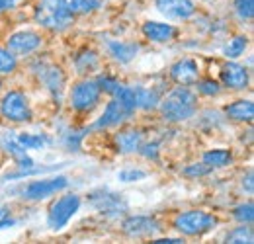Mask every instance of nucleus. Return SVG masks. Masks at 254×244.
<instances>
[{
    "label": "nucleus",
    "mask_w": 254,
    "mask_h": 244,
    "mask_svg": "<svg viewBox=\"0 0 254 244\" xmlns=\"http://www.w3.org/2000/svg\"><path fill=\"white\" fill-rule=\"evenodd\" d=\"M211 172V168L207 166V164H203V162H193V164H188L184 170H182V174L184 176H188V178H201V176H207Z\"/></svg>",
    "instance_id": "33"
},
{
    "label": "nucleus",
    "mask_w": 254,
    "mask_h": 244,
    "mask_svg": "<svg viewBox=\"0 0 254 244\" xmlns=\"http://www.w3.org/2000/svg\"><path fill=\"white\" fill-rule=\"evenodd\" d=\"M217 215L203 209H188L180 211L172 219V229L182 237H201L217 227Z\"/></svg>",
    "instance_id": "2"
},
{
    "label": "nucleus",
    "mask_w": 254,
    "mask_h": 244,
    "mask_svg": "<svg viewBox=\"0 0 254 244\" xmlns=\"http://www.w3.org/2000/svg\"><path fill=\"white\" fill-rule=\"evenodd\" d=\"M143 35L153 41V43H168L176 37L178 30L172 26V24H164V22H155V20H147L143 26H141Z\"/></svg>",
    "instance_id": "17"
},
{
    "label": "nucleus",
    "mask_w": 254,
    "mask_h": 244,
    "mask_svg": "<svg viewBox=\"0 0 254 244\" xmlns=\"http://www.w3.org/2000/svg\"><path fill=\"white\" fill-rule=\"evenodd\" d=\"M18 68V57L6 47H0V74H12Z\"/></svg>",
    "instance_id": "27"
},
{
    "label": "nucleus",
    "mask_w": 254,
    "mask_h": 244,
    "mask_svg": "<svg viewBox=\"0 0 254 244\" xmlns=\"http://www.w3.org/2000/svg\"><path fill=\"white\" fill-rule=\"evenodd\" d=\"M74 66L78 74H90L100 66V57L92 49H84L74 57Z\"/></svg>",
    "instance_id": "22"
},
{
    "label": "nucleus",
    "mask_w": 254,
    "mask_h": 244,
    "mask_svg": "<svg viewBox=\"0 0 254 244\" xmlns=\"http://www.w3.org/2000/svg\"><path fill=\"white\" fill-rule=\"evenodd\" d=\"M0 217H4V211H2V209H0Z\"/></svg>",
    "instance_id": "38"
},
{
    "label": "nucleus",
    "mask_w": 254,
    "mask_h": 244,
    "mask_svg": "<svg viewBox=\"0 0 254 244\" xmlns=\"http://www.w3.org/2000/svg\"><path fill=\"white\" fill-rule=\"evenodd\" d=\"M88 201L92 203L96 211L108 217H120L127 211V203L114 191H106V189H98L88 195Z\"/></svg>",
    "instance_id": "10"
},
{
    "label": "nucleus",
    "mask_w": 254,
    "mask_h": 244,
    "mask_svg": "<svg viewBox=\"0 0 254 244\" xmlns=\"http://www.w3.org/2000/svg\"><path fill=\"white\" fill-rule=\"evenodd\" d=\"M133 90H135V102H137V108L139 110L149 112V110H155L160 104V96L157 94V90L153 86L151 88H147V86H135Z\"/></svg>",
    "instance_id": "20"
},
{
    "label": "nucleus",
    "mask_w": 254,
    "mask_h": 244,
    "mask_svg": "<svg viewBox=\"0 0 254 244\" xmlns=\"http://www.w3.org/2000/svg\"><path fill=\"white\" fill-rule=\"evenodd\" d=\"M16 221L14 219H8V217H0V231L2 229H8V227H14Z\"/></svg>",
    "instance_id": "37"
},
{
    "label": "nucleus",
    "mask_w": 254,
    "mask_h": 244,
    "mask_svg": "<svg viewBox=\"0 0 254 244\" xmlns=\"http://www.w3.org/2000/svg\"><path fill=\"white\" fill-rule=\"evenodd\" d=\"M247 47H249V35L239 33V35H233V37L229 39V43H227L225 49H223V55H225L227 59H239V57L245 55Z\"/></svg>",
    "instance_id": "23"
},
{
    "label": "nucleus",
    "mask_w": 254,
    "mask_h": 244,
    "mask_svg": "<svg viewBox=\"0 0 254 244\" xmlns=\"http://www.w3.org/2000/svg\"><path fill=\"white\" fill-rule=\"evenodd\" d=\"M219 74H221L223 86L229 88V90H245V88H249V82H251L249 68L245 64L237 62L235 59L223 62Z\"/></svg>",
    "instance_id": "12"
},
{
    "label": "nucleus",
    "mask_w": 254,
    "mask_h": 244,
    "mask_svg": "<svg viewBox=\"0 0 254 244\" xmlns=\"http://www.w3.org/2000/svg\"><path fill=\"white\" fill-rule=\"evenodd\" d=\"M68 185L66 176H53V178H45V180H33L24 189H22V197L28 201H41L45 197H51L59 191H63Z\"/></svg>",
    "instance_id": "7"
},
{
    "label": "nucleus",
    "mask_w": 254,
    "mask_h": 244,
    "mask_svg": "<svg viewBox=\"0 0 254 244\" xmlns=\"http://www.w3.org/2000/svg\"><path fill=\"white\" fill-rule=\"evenodd\" d=\"M96 82H98V86H100V90L106 92V94H110V96H116L120 88L124 86L118 78H114V76H110V74H100L98 78H96Z\"/></svg>",
    "instance_id": "28"
},
{
    "label": "nucleus",
    "mask_w": 254,
    "mask_h": 244,
    "mask_svg": "<svg viewBox=\"0 0 254 244\" xmlns=\"http://www.w3.org/2000/svg\"><path fill=\"white\" fill-rule=\"evenodd\" d=\"M0 116L10 123L32 122V106L22 90H10L0 100Z\"/></svg>",
    "instance_id": "5"
},
{
    "label": "nucleus",
    "mask_w": 254,
    "mask_h": 244,
    "mask_svg": "<svg viewBox=\"0 0 254 244\" xmlns=\"http://www.w3.org/2000/svg\"><path fill=\"white\" fill-rule=\"evenodd\" d=\"M253 170H249L247 172V176H243V187L247 189V193H251L253 195L254 193V182H253Z\"/></svg>",
    "instance_id": "34"
},
{
    "label": "nucleus",
    "mask_w": 254,
    "mask_h": 244,
    "mask_svg": "<svg viewBox=\"0 0 254 244\" xmlns=\"http://www.w3.org/2000/svg\"><path fill=\"white\" fill-rule=\"evenodd\" d=\"M199 76H201V68L197 61L190 57H184L170 66V78L178 86H193L199 80Z\"/></svg>",
    "instance_id": "13"
},
{
    "label": "nucleus",
    "mask_w": 254,
    "mask_h": 244,
    "mask_svg": "<svg viewBox=\"0 0 254 244\" xmlns=\"http://www.w3.org/2000/svg\"><path fill=\"white\" fill-rule=\"evenodd\" d=\"M37 78L53 98L59 100L63 96L64 86H66V74H64L63 66L53 64V62H47V64L43 62L41 68L37 70Z\"/></svg>",
    "instance_id": "11"
},
{
    "label": "nucleus",
    "mask_w": 254,
    "mask_h": 244,
    "mask_svg": "<svg viewBox=\"0 0 254 244\" xmlns=\"http://www.w3.org/2000/svg\"><path fill=\"white\" fill-rule=\"evenodd\" d=\"M147 176H149V172L141 170V168H126V170L118 172V178L122 182H139V180H145Z\"/></svg>",
    "instance_id": "32"
},
{
    "label": "nucleus",
    "mask_w": 254,
    "mask_h": 244,
    "mask_svg": "<svg viewBox=\"0 0 254 244\" xmlns=\"http://www.w3.org/2000/svg\"><path fill=\"white\" fill-rule=\"evenodd\" d=\"M16 137L24 149H33V151H41L51 143V137H47L45 133H18Z\"/></svg>",
    "instance_id": "25"
},
{
    "label": "nucleus",
    "mask_w": 254,
    "mask_h": 244,
    "mask_svg": "<svg viewBox=\"0 0 254 244\" xmlns=\"http://www.w3.org/2000/svg\"><path fill=\"white\" fill-rule=\"evenodd\" d=\"M197 92L201 96H207V98H213L221 92V84L215 80V78H203V80H197Z\"/></svg>",
    "instance_id": "30"
},
{
    "label": "nucleus",
    "mask_w": 254,
    "mask_h": 244,
    "mask_svg": "<svg viewBox=\"0 0 254 244\" xmlns=\"http://www.w3.org/2000/svg\"><path fill=\"white\" fill-rule=\"evenodd\" d=\"M80 203H82V199L78 193H64L61 197H57L47 211V227L51 231L64 229L68 225V221L78 213Z\"/></svg>",
    "instance_id": "4"
},
{
    "label": "nucleus",
    "mask_w": 254,
    "mask_h": 244,
    "mask_svg": "<svg viewBox=\"0 0 254 244\" xmlns=\"http://www.w3.org/2000/svg\"><path fill=\"white\" fill-rule=\"evenodd\" d=\"M225 116H227V120H231V122L251 123L254 118L253 100H249V98H241V100L231 102L229 106H225Z\"/></svg>",
    "instance_id": "18"
},
{
    "label": "nucleus",
    "mask_w": 254,
    "mask_h": 244,
    "mask_svg": "<svg viewBox=\"0 0 254 244\" xmlns=\"http://www.w3.org/2000/svg\"><path fill=\"white\" fill-rule=\"evenodd\" d=\"M155 8L170 20H190L195 14L193 0H155Z\"/></svg>",
    "instance_id": "14"
},
{
    "label": "nucleus",
    "mask_w": 254,
    "mask_h": 244,
    "mask_svg": "<svg viewBox=\"0 0 254 244\" xmlns=\"http://www.w3.org/2000/svg\"><path fill=\"white\" fill-rule=\"evenodd\" d=\"M102 90L94 78H82L72 84L68 92V106L78 114H90L100 104Z\"/></svg>",
    "instance_id": "3"
},
{
    "label": "nucleus",
    "mask_w": 254,
    "mask_h": 244,
    "mask_svg": "<svg viewBox=\"0 0 254 244\" xmlns=\"http://www.w3.org/2000/svg\"><path fill=\"white\" fill-rule=\"evenodd\" d=\"M155 244H184V239H170V237H166V239H157Z\"/></svg>",
    "instance_id": "36"
},
{
    "label": "nucleus",
    "mask_w": 254,
    "mask_h": 244,
    "mask_svg": "<svg viewBox=\"0 0 254 244\" xmlns=\"http://www.w3.org/2000/svg\"><path fill=\"white\" fill-rule=\"evenodd\" d=\"M233 217H235L239 223H243V225H253V221H254L253 203H251V201H247V203L237 205V207L233 209Z\"/></svg>",
    "instance_id": "29"
},
{
    "label": "nucleus",
    "mask_w": 254,
    "mask_h": 244,
    "mask_svg": "<svg viewBox=\"0 0 254 244\" xmlns=\"http://www.w3.org/2000/svg\"><path fill=\"white\" fill-rule=\"evenodd\" d=\"M235 12L241 20H253L254 18V0H235Z\"/></svg>",
    "instance_id": "31"
},
{
    "label": "nucleus",
    "mask_w": 254,
    "mask_h": 244,
    "mask_svg": "<svg viewBox=\"0 0 254 244\" xmlns=\"http://www.w3.org/2000/svg\"><path fill=\"white\" fill-rule=\"evenodd\" d=\"M18 2H20V0H0V12H6V10H10V8H14Z\"/></svg>",
    "instance_id": "35"
},
{
    "label": "nucleus",
    "mask_w": 254,
    "mask_h": 244,
    "mask_svg": "<svg viewBox=\"0 0 254 244\" xmlns=\"http://www.w3.org/2000/svg\"><path fill=\"white\" fill-rule=\"evenodd\" d=\"M201 162L207 164L211 170L225 168V166H231V164H233V153L227 151V149H211V151L203 153Z\"/></svg>",
    "instance_id": "21"
},
{
    "label": "nucleus",
    "mask_w": 254,
    "mask_h": 244,
    "mask_svg": "<svg viewBox=\"0 0 254 244\" xmlns=\"http://www.w3.org/2000/svg\"><path fill=\"white\" fill-rule=\"evenodd\" d=\"M143 141H145V133L135 127H124L114 135V145L122 154L139 153Z\"/></svg>",
    "instance_id": "16"
},
{
    "label": "nucleus",
    "mask_w": 254,
    "mask_h": 244,
    "mask_svg": "<svg viewBox=\"0 0 254 244\" xmlns=\"http://www.w3.org/2000/svg\"><path fill=\"white\" fill-rule=\"evenodd\" d=\"M159 106L164 122H188L197 112V96L190 90V86H176L160 100Z\"/></svg>",
    "instance_id": "1"
},
{
    "label": "nucleus",
    "mask_w": 254,
    "mask_h": 244,
    "mask_svg": "<svg viewBox=\"0 0 254 244\" xmlns=\"http://www.w3.org/2000/svg\"><path fill=\"white\" fill-rule=\"evenodd\" d=\"M122 231L131 239H145L160 233L162 227L151 215H129L122 221Z\"/></svg>",
    "instance_id": "9"
},
{
    "label": "nucleus",
    "mask_w": 254,
    "mask_h": 244,
    "mask_svg": "<svg viewBox=\"0 0 254 244\" xmlns=\"http://www.w3.org/2000/svg\"><path fill=\"white\" fill-rule=\"evenodd\" d=\"M139 49H141V45L135 41H108V53L122 64L133 61L137 57Z\"/></svg>",
    "instance_id": "19"
},
{
    "label": "nucleus",
    "mask_w": 254,
    "mask_h": 244,
    "mask_svg": "<svg viewBox=\"0 0 254 244\" xmlns=\"http://www.w3.org/2000/svg\"><path fill=\"white\" fill-rule=\"evenodd\" d=\"M43 45V35L33 30H22L6 39V49L16 57H26L35 53Z\"/></svg>",
    "instance_id": "8"
},
{
    "label": "nucleus",
    "mask_w": 254,
    "mask_h": 244,
    "mask_svg": "<svg viewBox=\"0 0 254 244\" xmlns=\"http://www.w3.org/2000/svg\"><path fill=\"white\" fill-rule=\"evenodd\" d=\"M0 88H2V80H0Z\"/></svg>",
    "instance_id": "39"
},
{
    "label": "nucleus",
    "mask_w": 254,
    "mask_h": 244,
    "mask_svg": "<svg viewBox=\"0 0 254 244\" xmlns=\"http://www.w3.org/2000/svg\"><path fill=\"white\" fill-rule=\"evenodd\" d=\"M66 12H70L72 16L78 14H90L96 8H100V0H57Z\"/></svg>",
    "instance_id": "24"
},
{
    "label": "nucleus",
    "mask_w": 254,
    "mask_h": 244,
    "mask_svg": "<svg viewBox=\"0 0 254 244\" xmlns=\"http://www.w3.org/2000/svg\"><path fill=\"white\" fill-rule=\"evenodd\" d=\"M35 20L47 30L63 31L72 24L74 16L66 12L57 0H41V4L35 10Z\"/></svg>",
    "instance_id": "6"
},
{
    "label": "nucleus",
    "mask_w": 254,
    "mask_h": 244,
    "mask_svg": "<svg viewBox=\"0 0 254 244\" xmlns=\"http://www.w3.org/2000/svg\"><path fill=\"white\" fill-rule=\"evenodd\" d=\"M133 116L122 106V102L114 96V100L108 102V106L104 108V114L100 116V120L94 123V129H108V127H118L124 122L131 120Z\"/></svg>",
    "instance_id": "15"
},
{
    "label": "nucleus",
    "mask_w": 254,
    "mask_h": 244,
    "mask_svg": "<svg viewBox=\"0 0 254 244\" xmlns=\"http://www.w3.org/2000/svg\"><path fill=\"white\" fill-rule=\"evenodd\" d=\"M225 243L229 244H253L254 243V233L251 229V225H243L241 227H235L233 231L227 233L225 237Z\"/></svg>",
    "instance_id": "26"
}]
</instances>
